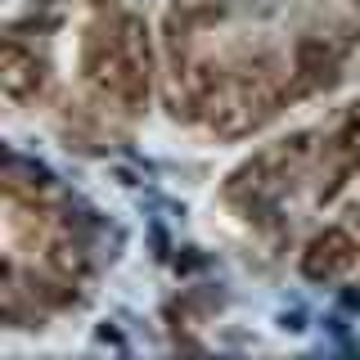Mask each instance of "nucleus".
Wrapping results in <instances>:
<instances>
[{"label": "nucleus", "mask_w": 360, "mask_h": 360, "mask_svg": "<svg viewBox=\"0 0 360 360\" xmlns=\"http://www.w3.org/2000/svg\"><path fill=\"white\" fill-rule=\"evenodd\" d=\"M86 77L99 90H122V45H117V27L112 32H90L86 37Z\"/></svg>", "instance_id": "nucleus-5"}, {"label": "nucleus", "mask_w": 360, "mask_h": 360, "mask_svg": "<svg viewBox=\"0 0 360 360\" xmlns=\"http://www.w3.org/2000/svg\"><path fill=\"white\" fill-rule=\"evenodd\" d=\"M172 14L180 22L202 27V22H221L225 18V0H172Z\"/></svg>", "instance_id": "nucleus-6"}, {"label": "nucleus", "mask_w": 360, "mask_h": 360, "mask_svg": "<svg viewBox=\"0 0 360 360\" xmlns=\"http://www.w3.org/2000/svg\"><path fill=\"white\" fill-rule=\"evenodd\" d=\"M352 262H356V239L347 230H338V225H329V230H320L307 243V252H302V275H307L311 284H329V279H338Z\"/></svg>", "instance_id": "nucleus-3"}, {"label": "nucleus", "mask_w": 360, "mask_h": 360, "mask_svg": "<svg viewBox=\"0 0 360 360\" xmlns=\"http://www.w3.org/2000/svg\"><path fill=\"white\" fill-rule=\"evenodd\" d=\"M45 82H50V68L37 50H27L22 41L9 37L0 45V90H5L9 99H18V104H27V99H37Z\"/></svg>", "instance_id": "nucleus-2"}, {"label": "nucleus", "mask_w": 360, "mask_h": 360, "mask_svg": "<svg viewBox=\"0 0 360 360\" xmlns=\"http://www.w3.org/2000/svg\"><path fill=\"white\" fill-rule=\"evenodd\" d=\"M117 45H122V90H117V99L131 112H144V104H149V86H153L149 22H144L140 14H122L117 18Z\"/></svg>", "instance_id": "nucleus-1"}, {"label": "nucleus", "mask_w": 360, "mask_h": 360, "mask_svg": "<svg viewBox=\"0 0 360 360\" xmlns=\"http://www.w3.org/2000/svg\"><path fill=\"white\" fill-rule=\"evenodd\" d=\"M292 68L311 90H329L338 86V50L324 37H297L292 45Z\"/></svg>", "instance_id": "nucleus-4"}, {"label": "nucleus", "mask_w": 360, "mask_h": 360, "mask_svg": "<svg viewBox=\"0 0 360 360\" xmlns=\"http://www.w3.org/2000/svg\"><path fill=\"white\" fill-rule=\"evenodd\" d=\"M352 5H356V9H360V0H352Z\"/></svg>", "instance_id": "nucleus-7"}]
</instances>
